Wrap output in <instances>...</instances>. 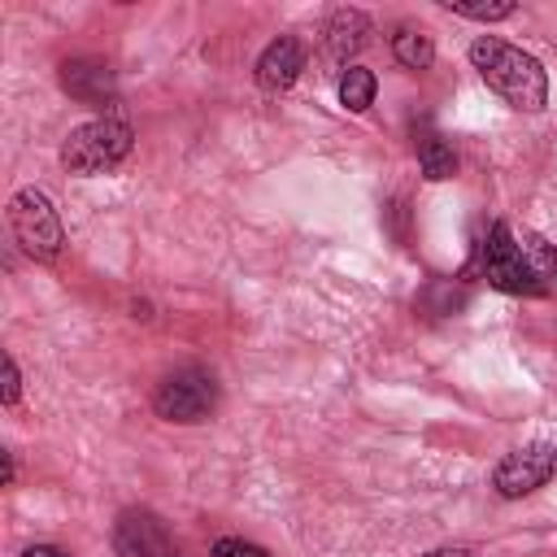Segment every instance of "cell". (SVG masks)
<instances>
[{"label": "cell", "instance_id": "ac0fdd59", "mask_svg": "<svg viewBox=\"0 0 557 557\" xmlns=\"http://www.w3.org/2000/svg\"><path fill=\"white\" fill-rule=\"evenodd\" d=\"M22 557H70V553L57 544H30V548H22Z\"/></svg>", "mask_w": 557, "mask_h": 557}, {"label": "cell", "instance_id": "4fadbf2b", "mask_svg": "<svg viewBox=\"0 0 557 557\" xmlns=\"http://www.w3.org/2000/svg\"><path fill=\"white\" fill-rule=\"evenodd\" d=\"M392 57L405 65V70H431L435 61V44L422 26H396L392 30Z\"/></svg>", "mask_w": 557, "mask_h": 557}, {"label": "cell", "instance_id": "9c48e42d", "mask_svg": "<svg viewBox=\"0 0 557 557\" xmlns=\"http://www.w3.org/2000/svg\"><path fill=\"white\" fill-rule=\"evenodd\" d=\"M300 70H305V44L296 35H278L257 57V87L278 96V91H287L300 78Z\"/></svg>", "mask_w": 557, "mask_h": 557}, {"label": "cell", "instance_id": "2e32d148", "mask_svg": "<svg viewBox=\"0 0 557 557\" xmlns=\"http://www.w3.org/2000/svg\"><path fill=\"white\" fill-rule=\"evenodd\" d=\"M209 557H270L261 544H252V540H244V535H222L213 548H209Z\"/></svg>", "mask_w": 557, "mask_h": 557}, {"label": "cell", "instance_id": "3957f363", "mask_svg": "<svg viewBox=\"0 0 557 557\" xmlns=\"http://www.w3.org/2000/svg\"><path fill=\"white\" fill-rule=\"evenodd\" d=\"M470 270L496 287V292H509V296H540L535 278H531V265L522 257V244H518V231L509 222H487V231L479 235L474 244V257H470Z\"/></svg>", "mask_w": 557, "mask_h": 557}, {"label": "cell", "instance_id": "5b68a950", "mask_svg": "<svg viewBox=\"0 0 557 557\" xmlns=\"http://www.w3.org/2000/svg\"><path fill=\"white\" fill-rule=\"evenodd\" d=\"M152 409L165 422H205L218 409V379L205 366H178L170 374H161L157 392H152Z\"/></svg>", "mask_w": 557, "mask_h": 557}, {"label": "cell", "instance_id": "52a82bcc", "mask_svg": "<svg viewBox=\"0 0 557 557\" xmlns=\"http://www.w3.org/2000/svg\"><path fill=\"white\" fill-rule=\"evenodd\" d=\"M113 553L117 557H183L165 518L144 509V505H131L117 513L113 522Z\"/></svg>", "mask_w": 557, "mask_h": 557}, {"label": "cell", "instance_id": "6da1fadb", "mask_svg": "<svg viewBox=\"0 0 557 557\" xmlns=\"http://www.w3.org/2000/svg\"><path fill=\"white\" fill-rule=\"evenodd\" d=\"M470 65L479 70V78L509 109H518V113H540L544 109V100H548V74L518 44H509L500 35H479L470 44Z\"/></svg>", "mask_w": 557, "mask_h": 557}, {"label": "cell", "instance_id": "30bf717a", "mask_svg": "<svg viewBox=\"0 0 557 557\" xmlns=\"http://www.w3.org/2000/svg\"><path fill=\"white\" fill-rule=\"evenodd\" d=\"M366 44H370V17H366L361 9H352V4H339V9L326 17V26H322V48H326V57H331L335 65H348Z\"/></svg>", "mask_w": 557, "mask_h": 557}, {"label": "cell", "instance_id": "e0dca14e", "mask_svg": "<svg viewBox=\"0 0 557 557\" xmlns=\"http://www.w3.org/2000/svg\"><path fill=\"white\" fill-rule=\"evenodd\" d=\"M17 396H22V370L13 352H4V405H17Z\"/></svg>", "mask_w": 557, "mask_h": 557}, {"label": "cell", "instance_id": "7c38bea8", "mask_svg": "<svg viewBox=\"0 0 557 557\" xmlns=\"http://www.w3.org/2000/svg\"><path fill=\"white\" fill-rule=\"evenodd\" d=\"M518 244H522V257L531 265V278H535L540 296H557V244H548L535 231H518Z\"/></svg>", "mask_w": 557, "mask_h": 557}, {"label": "cell", "instance_id": "ba28073f", "mask_svg": "<svg viewBox=\"0 0 557 557\" xmlns=\"http://www.w3.org/2000/svg\"><path fill=\"white\" fill-rule=\"evenodd\" d=\"M57 78H61V91L70 100H78V104H96L100 109V104H109L117 96L113 70L100 57H70V61H61Z\"/></svg>", "mask_w": 557, "mask_h": 557}, {"label": "cell", "instance_id": "ffe728a7", "mask_svg": "<svg viewBox=\"0 0 557 557\" xmlns=\"http://www.w3.org/2000/svg\"><path fill=\"white\" fill-rule=\"evenodd\" d=\"M17 483V461H13V453L4 448V487H13Z\"/></svg>", "mask_w": 557, "mask_h": 557}, {"label": "cell", "instance_id": "8992f818", "mask_svg": "<svg viewBox=\"0 0 557 557\" xmlns=\"http://www.w3.org/2000/svg\"><path fill=\"white\" fill-rule=\"evenodd\" d=\"M557 470V448L548 440H531L513 453H505L492 470V487L505 496V500H518V496H531L535 487H544Z\"/></svg>", "mask_w": 557, "mask_h": 557}, {"label": "cell", "instance_id": "5bb4252c", "mask_svg": "<svg viewBox=\"0 0 557 557\" xmlns=\"http://www.w3.org/2000/svg\"><path fill=\"white\" fill-rule=\"evenodd\" d=\"M335 91H339V104H344L348 113H366V109L374 104L379 78H374V70H366V65H348V70L339 74Z\"/></svg>", "mask_w": 557, "mask_h": 557}, {"label": "cell", "instance_id": "d6986e66", "mask_svg": "<svg viewBox=\"0 0 557 557\" xmlns=\"http://www.w3.org/2000/svg\"><path fill=\"white\" fill-rule=\"evenodd\" d=\"M422 557H474V553L461 548V544H453V548H431V553H422Z\"/></svg>", "mask_w": 557, "mask_h": 557}, {"label": "cell", "instance_id": "277c9868", "mask_svg": "<svg viewBox=\"0 0 557 557\" xmlns=\"http://www.w3.org/2000/svg\"><path fill=\"white\" fill-rule=\"evenodd\" d=\"M9 231L17 239V248L30 257V261H57L61 248H65V231H61V218L52 209V200L39 191V187H22L13 200H9Z\"/></svg>", "mask_w": 557, "mask_h": 557}, {"label": "cell", "instance_id": "9a60e30c", "mask_svg": "<svg viewBox=\"0 0 557 557\" xmlns=\"http://www.w3.org/2000/svg\"><path fill=\"white\" fill-rule=\"evenodd\" d=\"M448 13L457 17H474V22H500V17H513V0H496V4H470V0H440Z\"/></svg>", "mask_w": 557, "mask_h": 557}, {"label": "cell", "instance_id": "7a4b0ae2", "mask_svg": "<svg viewBox=\"0 0 557 557\" xmlns=\"http://www.w3.org/2000/svg\"><path fill=\"white\" fill-rule=\"evenodd\" d=\"M135 148V126L122 117V113H100L83 126H74L65 139H61V165L70 174H109L126 161V152Z\"/></svg>", "mask_w": 557, "mask_h": 557}, {"label": "cell", "instance_id": "8fae6325", "mask_svg": "<svg viewBox=\"0 0 557 557\" xmlns=\"http://www.w3.org/2000/svg\"><path fill=\"white\" fill-rule=\"evenodd\" d=\"M413 152H418V165H422V174L431 183H444V178L457 174V152L440 131H431V126L413 131Z\"/></svg>", "mask_w": 557, "mask_h": 557}]
</instances>
